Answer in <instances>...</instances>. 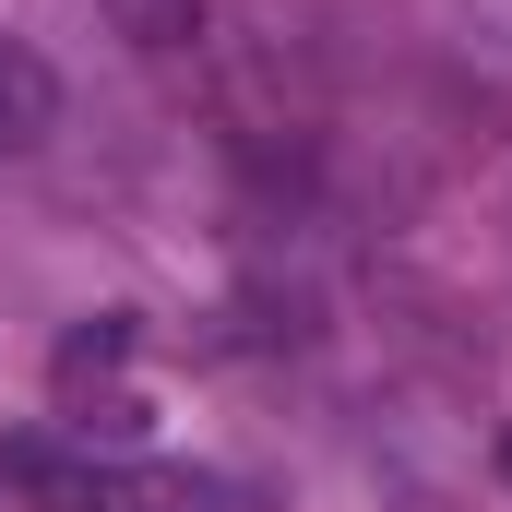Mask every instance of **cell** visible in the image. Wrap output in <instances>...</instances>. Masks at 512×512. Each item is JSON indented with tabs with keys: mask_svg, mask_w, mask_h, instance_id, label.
Wrapping results in <instances>:
<instances>
[{
	"mask_svg": "<svg viewBox=\"0 0 512 512\" xmlns=\"http://www.w3.org/2000/svg\"><path fill=\"white\" fill-rule=\"evenodd\" d=\"M108 24H120L131 48H191L203 36V0H96Z\"/></svg>",
	"mask_w": 512,
	"mask_h": 512,
	"instance_id": "3",
	"label": "cell"
},
{
	"mask_svg": "<svg viewBox=\"0 0 512 512\" xmlns=\"http://www.w3.org/2000/svg\"><path fill=\"white\" fill-rule=\"evenodd\" d=\"M501 477H512V429H501Z\"/></svg>",
	"mask_w": 512,
	"mask_h": 512,
	"instance_id": "5",
	"label": "cell"
},
{
	"mask_svg": "<svg viewBox=\"0 0 512 512\" xmlns=\"http://www.w3.org/2000/svg\"><path fill=\"white\" fill-rule=\"evenodd\" d=\"M120 358H131V322H96V334H72V346H60V393H84L96 370H120Z\"/></svg>",
	"mask_w": 512,
	"mask_h": 512,
	"instance_id": "4",
	"label": "cell"
},
{
	"mask_svg": "<svg viewBox=\"0 0 512 512\" xmlns=\"http://www.w3.org/2000/svg\"><path fill=\"white\" fill-rule=\"evenodd\" d=\"M0 477L36 489L48 512H251L239 477H203V465H72L48 441H0Z\"/></svg>",
	"mask_w": 512,
	"mask_h": 512,
	"instance_id": "1",
	"label": "cell"
},
{
	"mask_svg": "<svg viewBox=\"0 0 512 512\" xmlns=\"http://www.w3.org/2000/svg\"><path fill=\"white\" fill-rule=\"evenodd\" d=\"M48 131H60V72L24 36H0V155H36Z\"/></svg>",
	"mask_w": 512,
	"mask_h": 512,
	"instance_id": "2",
	"label": "cell"
}]
</instances>
